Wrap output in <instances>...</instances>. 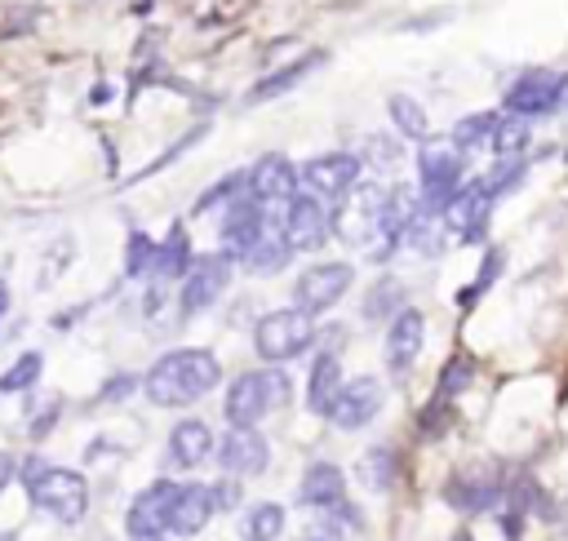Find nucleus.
Listing matches in <instances>:
<instances>
[{"instance_id": "f257e3e1", "label": "nucleus", "mask_w": 568, "mask_h": 541, "mask_svg": "<svg viewBox=\"0 0 568 541\" xmlns=\"http://www.w3.org/2000/svg\"><path fill=\"white\" fill-rule=\"evenodd\" d=\"M222 381V364L213 350L204 346H182V350H169L160 355L146 377H142V390L155 408H186L195 404L200 395H209L213 386Z\"/></svg>"}, {"instance_id": "f03ea898", "label": "nucleus", "mask_w": 568, "mask_h": 541, "mask_svg": "<svg viewBox=\"0 0 568 541\" xmlns=\"http://www.w3.org/2000/svg\"><path fill=\"white\" fill-rule=\"evenodd\" d=\"M386 200H390V191L382 182H359L333 208V235L346 239V244H359V248L382 244V235H386Z\"/></svg>"}, {"instance_id": "7ed1b4c3", "label": "nucleus", "mask_w": 568, "mask_h": 541, "mask_svg": "<svg viewBox=\"0 0 568 541\" xmlns=\"http://www.w3.org/2000/svg\"><path fill=\"white\" fill-rule=\"evenodd\" d=\"M288 399V377L284 372H240L231 386H226V399H222V412L231 426H257L271 408H280Z\"/></svg>"}, {"instance_id": "20e7f679", "label": "nucleus", "mask_w": 568, "mask_h": 541, "mask_svg": "<svg viewBox=\"0 0 568 541\" xmlns=\"http://www.w3.org/2000/svg\"><path fill=\"white\" fill-rule=\"evenodd\" d=\"M462 146L453 137H426L417 146V173H422V204L444 213L448 200L462 191Z\"/></svg>"}, {"instance_id": "39448f33", "label": "nucleus", "mask_w": 568, "mask_h": 541, "mask_svg": "<svg viewBox=\"0 0 568 541\" xmlns=\"http://www.w3.org/2000/svg\"><path fill=\"white\" fill-rule=\"evenodd\" d=\"M27 492H31V506L58 523H80L89 510V483H84V474L67 470V466H44L27 483Z\"/></svg>"}, {"instance_id": "423d86ee", "label": "nucleus", "mask_w": 568, "mask_h": 541, "mask_svg": "<svg viewBox=\"0 0 568 541\" xmlns=\"http://www.w3.org/2000/svg\"><path fill=\"white\" fill-rule=\"evenodd\" d=\"M311 341H315L311 315L297 310V306H288V310H271V315H262L257 328H253V346H257V355H262L266 364H284V359L311 350Z\"/></svg>"}, {"instance_id": "0eeeda50", "label": "nucleus", "mask_w": 568, "mask_h": 541, "mask_svg": "<svg viewBox=\"0 0 568 541\" xmlns=\"http://www.w3.org/2000/svg\"><path fill=\"white\" fill-rule=\"evenodd\" d=\"M297 182H302V173L284 160V155H262L248 173H244V191L266 208V217L271 222H280L284 226V208H288V200L297 195Z\"/></svg>"}, {"instance_id": "6e6552de", "label": "nucleus", "mask_w": 568, "mask_h": 541, "mask_svg": "<svg viewBox=\"0 0 568 541\" xmlns=\"http://www.w3.org/2000/svg\"><path fill=\"white\" fill-rule=\"evenodd\" d=\"M280 231H284L288 248H302V253L324 248V239L333 235V208H328V200H320L315 191H297L288 200V208H284V226Z\"/></svg>"}, {"instance_id": "1a4fd4ad", "label": "nucleus", "mask_w": 568, "mask_h": 541, "mask_svg": "<svg viewBox=\"0 0 568 541\" xmlns=\"http://www.w3.org/2000/svg\"><path fill=\"white\" fill-rule=\"evenodd\" d=\"M231 284V253H195L186 279H182V293H178V306L182 315H200L209 310Z\"/></svg>"}, {"instance_id": "9d476101", "label": "nucleus", "mask_w": 568, "mask_h": 541, "mask_svg": "<svg viewBox=\"0 0 568 541\" xmlns=\"http://www.w3.org/2000/svg\"><path fill=\"white\" fill-rule=\"evenodd\" d=\"M297 173H302V186L315 191V195L328 200V204H342V200L359 186V160H355L351 151L315 155V160H306Z\"/></svg>"}, {"instance_id": "9b49d317", "label": "nucleus", "mask_w": 568, "mask_h": 541, "mask_svg": "<svg viewBox=\"0 0 568 541\" xmlns=\"http://www.w3.org/2000/svg\"><path fill=\"white\" fill-rule=\"evenodd\" d=\"M351 279H355L351 262H320V266L302 270V279L293 284V302H297V310L320 315V310L337 306V297L351 288Z\"/></svg>"}, {"instance_id": "f8f14e48", "label": "nucleus", "mask_w": 568, "mask_h": 541, "mask_svg": "<svg viewBox=\"0 0 568 541\" xmlns=\"http://www.w3.org/2000/svg\"><path fill=\"white\" fill-rule=\"evenodd\" d=\"M506 111H510V115H524V120L559 111V71H550V67H528V71L506 89Z\"/></svg>"}, {"instance_id": "ddd939ff", "label": "nucleus", "mask_w": 568, "mask_h": 541, "mask_svg": "<svg viewBox=\"0 0 568 541\" xmlns=\"http://www.w3.org/2000/svg\"><path fill=\"white\" fill-rule=\"evenodd\" d=\"M382 399H386V390H382L377 377L342 381V390H337V399H333V408H328V421L342 426V430H359V426H368V421L382 412Z\"/></svg>"}, {"instance_id": "4468645a", "label": "nucleus", "mask_w": 568, "mask_h": 541, "mask_svg": "<svg viewBox=\"0 0 568 541\" xmlns=\"http://www.w3.org/2000/svg\"><path fill=\"white\" fill-rule=\"evenodd\" d=\"M173 497H178V483H169V479H155V483H146V488L133 497L129 514H124V528H129V537H160V532L169 528V510H173Z\"/></svg>"}, {"instance_id": "2eb2a0df", "label": "nucleus", "mask_w": 568, "mask_h": 541, "mask_svg": "<svg viewBox=\"0 0 568 541\" xmlns=\"http://www.w3.org/2000/svg\"><path fill=\"white\" fill-rule=\"evenodd\" d=\"M217 461H222V470H226L231 479H244V474L266 470V461H271V443H266L253 426H231L226 439L217 443Z\"/></svg>"}, {"instance_id": "dca6fc26", "label": "nucleus", "mask_w": 568, "mask_h": 541, "mask_svg": "<svg viewBox=\"0 0 568 541\" xmlns=\"http://www.w3.org/2000/svg\"><path fill=\"white\" fill-rule=\"evenodd\" d=\"M444 501H448V506H457V510H466V514L493 510V506L501 501V479H497V470H493V466H470V470H462V474H453V479H448Z\"/></svg>"}, {"instance_id": "f3484780", "label": "nucleus", "mask_w": 568, "mask_h": 541, "mask_svg": "<svg viewBox=\"0 0 568 541\" xmlns=\"http://www.w3.org/2000/svg\"><path fill=\"white\" fill-rule=\"evenodd\" d=\"M488 204H493V195H488L479 182L462 186V191L448 200V208H444L448 231H453L462 244H475V239L484 235V226H488Z\"/></svg>"}, {"instance_id": "a211bd4d", "label": "nucleus", "mask_w": 568, "mask_h": 541, "mask_svg": "<svg viewBox=\"0 0 568 541\" xmlns=\"http://www.w3.org/2000/svg\"><path fill=\"white\" fill-rule=\"evenodd\" d=\"M266 231H271V217H266V208L257 200H231L226 204V217H222V244H226V253H240L244 257Z\"/></svg>"}, {"instance_id": "6ab92c4d", "label": "nucleus", "mask_w": 568, "mask_h": 541, "mask_svg": "<svg viewBox=\"0 0 568 541\" xmlns=\"http://www.w3.org/2000/svg\"><path fill=\"white\" fill-rule=\"evenodd\" d=\"M422 341H426V319H422V310L404 306L390 319V333H386V364H390V372H408L413 359L422 355Z\"/></svg>"}, {"instance_id": "aec40b11", "label": "nucleus", "mask_w": 568, "mask_h": 541, "mask_svg": "<svg viewBox=\"0 0 568 541\" xmlns=\"http://www.w3.org/2000/svg\"><path fill=\"white\" fill-rule=\"evenodd\" d=\"M217 448H213V430L200 421V417H186L169 430V461L182 466V470H195L200 461H209Z\"/></svg>"}, {"instance_id": "412c9836", "label": "nucleus", "mask_w": 568, "mask_h": 541, "mask_svg": "<svg viewBox=\"0 0 568 541\" xmlns=\"http://www.w3.org/2000/svg\"><path fill=\"white\" fill-rule=\"evenodd\" d=\"M342 497H346V474H342V466H333V461H315V466L302 474V483H297V506L328 510V506H342Z\"/></svg>"}, {"instance_id": "4be33fe9", "label": "nucleus", "mask_w": 568, "mask_h": 541, "mask_svg": "<svg viewBox=\"0 0 568 541\" xmlns=\"http://www.w3.org/2000/svg\"><path fill=\"white\" fill-rule=\"evenodd\" d=\"M213 514V492L204 483H182L178 497H173V510H169V532L178 537H195Z\"/></svg>"}, {"instance_id": "5701e85b", "label": "nucleus", "mask_w": 568, "mask_h": 541, "mask_svg": "<svg viewBox=\"0 0 568 541\" xmlns=\"http://www.w3.org/2000/svg\"><path fill=\"white\" fill-rule=\"evenodd\" d=\"M337 390H342V359H337L333 350H324V355H315V364H311V377H306V404H311L315 412L328 417Z\"/></svg>"}, {"instance_id": "b1692460", "label": "nucleus", "mask_w": 568, "mask_h": 541, "mask_svg": "<svg viewBox=\"0 0 568 541\" xmlns=\"http://www.w3.org/2000/svg\"><path fill=\"white\" fill-rule=\"evenodd\" d=\"M191 262H195V253H191V244H186V231L173 226V231L155 244V279H186Z\"/></svg>"}, {"instance_id": "393cba45", "label": "nucleus", "mask_w": 568, "mask_h": 541, "mask_svg": "<svg viewBox=\"0 0 568 541\" xmlns=\"http://www.w3.org/2000/svg\"><path fill=\"white\" fill-rule=\"evenodd\" d=\"M386 111H390V120H395V129H399V137H408V142H426V129H430V120H426V106L417 102V98H408V93H395L390 102H386Z\"/></svg>"}, {"instance_id": "a878e982", "label": "nucleus", "mask_w": 568, "mask_h": 541, "mask_svg": "<svg viewBox=\"0 0 568 541\" xmlns=\"http://www.w3.org/2000/svg\"><path fill=\"white\" fill-rule=\"evenodd\" d=\"M288 253H293V248H288L284 231H280V235H271V231H266V235L244 253V266H248L253 275H275V270L288 262Z\"/></svg>"}, {"instance_id": "bb28decb", "label": "nucleus", "mask_w": 568, "mask_h": 541, "mask_svg": "<svg viewBox=\"0 0 568 541\" xmlns=\"http://www.w3.org/2000/svg\"><path fill=\"white\" fill-rule=\"evenodd\" d=\"M404 310V284L399 279H373V288H368V297H364V319L373 324V319H390V315H399Z\"/></svg>"}, {"instance_id": "cd10ccee", "label": "nucleus", "mask_w": 568, "mask_h": 541, "mask_svg": "<svg viewBox=\"0 0 568 541\" xmlns=\"http://www.w3.org/2000/svg\"><path fill=\"white\" fill-rule=\"evenodd\" d=\"M493 133H497V115L493 111H475V115H462L457 120L453 142L462 151H479V146H493Z\"/></svg>"}, {"instance_id": "c85d7f7f", "label": "nucleus", "mask_w": 568, "mask_h": 541, "mask_svg": "<svg viewBox=\"0 0 568 541\" xmlns=\"http://www.w3.org/2000/svg\"><path fill=\"white\" fill-rule=\"evenodd\" d=\"M280 532H284V506L262 501V506H253V510L244 514V537H248V541H275Z\"/></svg>"}, {"instance_id": "c756f323", "label": "nucleus", "mask_w": 568, "mask_h": 541, "mask_svg": "<svg viewBox=\"0 0 568 541\" xmlns=\"http://www.w3.org/2000/svg\"><path fill=\"white\" fill-rule=\"evenodd\" d=\"M528 120L524 115H506V120H497V133H493V151L501 155V160H519V151L528 146Z\"/></svg>"}, {"instance_id": "7c9ffc66", "label": "nucleus", "mask_w": 568, "mask_h": 541, "mask_svg": "<svg viewBox=\"0 0 568 541\" xmlns=\"http://www.w3.org/2000/svg\"><path fill=\"white\" fill-rule=\"evenodd\" d=\"M124 275H129V279L155 275V239H146L142 231H133V235L124 239Z\"/></svg>"}, {"instance_id": "2f4dec72", "label": "nucleus", "mask_w": 568, "mask_h": 541, "mask_svg": "<svg viewBox=\"0 0 568 541\" xmlns=\"http://www.w3.org/2000/svg\"><path fill=\"white\" fill-rule=\"evenodd\" d=\"M40 368H44L40 350H22V355H18V364H9V368H4V377H0V390H4V395L31 390V386L40 381Z\"/></svg>"}, {"instance_id": "473e14b6", "label": "nucleus", "mask_w": 568, "mask_h": 541, "mask_svg": "<svg viewBox=\"0 0 568 541\" xmlns=\"http://www.w3.org/2000/svg\"><path fill=\"white\" fill-rule=\"evenodd\" d=\"M311 62H320V53H315V58H306V62H288L284 71H275V75L257 80V84L248 89V102H262V98H275V93H284V89H293V84L311 71Z\"/></svg>"}, {"instance_id": "72a5a7b5", "label": "nucleus", "mask_w": 568, "mask_h": 541, "mask_svg": "<svg viewBox=\"0 0 568 541\" xmlns=\"http://www.w3.org/2000/svg\"><path fill=\"white\" fill-rule=\"evenodd\" d=\"M359 474H364V483H368V488L386 492V488H390V479H395V452H390V448H368V452H364V461H359Z\"/></svg>"}, {"instance_id": "f704fd0d", "label": "nucleus", "mask_w": 568, "mask_h": 541, "mask_svg": "<svg viewBox=\"0 0 568 541\" xmlns=\"http://www.w3.org/2000/svg\"><path fill=\"white\" fill-rule=\"evenodd\" d=\"M519 182H524V160H501L497 169H488V173L479 177V186H484V191H488L493 200H497L501 191H510V186H519Z\"/></svg>"}, {"instance_id": "c9c22d12", "label": "nucleus", "mask_w": 568, "mask_h": 541, "mask_svg": "<svg viewBox=\"0 0 568 541\" xmlns=\"http://www.w3.org/2000/svg\"><path fill=\"white\" fill-rule=\"evenodd\" d=\"M501 266H506V253H501V248H488V253H484V266L475 270V284L462 293V302H475L479 293H488V288H493V279L501 275Z\"/></svg>"}, {"instance_id": "e433bc0d", "label": "nucleus", "mask_w": 568, "mask_h": 541, "mask_svg": "<svg viewBox=\"0 0 568 541\" xmlns=\"http://www.w3.org/2000/svg\"><path fill=\"white\" fill-rule=\"evenodd\" d=\"M470 372H475V359H470V355H457V359H448V368L439 372V399H448V395L466 390Z\"/></svg>"}, {"instance_id": "4c0bfd02", "label": "nucleus", "mask_w": 568, "mask_h": 541, "mask_svg": "<svg viewBox=\"0 0 568 541\" xmlns=\"http://www.w3.org/2000/svg\"><path fill=\"white\" fill-rule=\"evenodd\" d=\"M240 191H244V173H235V177H222L217 186H209V191L195 200V213H209V208H213V204H222V200L231 204Z\"/></svg>"}, {"instance_id": "58836bf2", "label": "nucleus", "mask_w": 568, "mask_h": 541, "mask_svg": "<svg viewBox=\"0 0 568 541\" xmlns=\"http://www.w3.org/2000/svg\"><path fill=\"white\" fill-rule=\"evenodd\" d=\"M209 492H213V510H235V506H240V483H235L231 474H226L222 483H213Z\"/></svg>"}, {"instance_id": "ea45409f", "label": "nucleus", "mask_w": 568, "mask_h": 541, "mask_svg": "<svg viewBox=\"0 0 568 541\" xmlns=\"http://www.w3.org/2000/svg\"><path fill=\"white\" fill-rule=\"evenodd\" d=\"M297 541H346V532H342V523H337V519H320V523H311Z\"/></svg>"}, {"instance_id": "a19ab883", "label": "nucleus", "mask_w": 568, "mask_h": 541, "mask_svg": "<svg viewBox=\"0 0 568 541\" xmlns=\"http://www.w3.org/2000/svg\"><path fill=\"white\" fill-rule=\"evenodd\" d=\"M58 421V399H49V404H40L36 412H31V435L40 439V435H49V426Z\"/></svg>"}, {"instance_id": "79ce46f5", "label": "nucleus", "mask_w": 568, "mask_h": 541, "mask_svg": "<svg viewBox=\"0 0 568 541\" xmlns=\"http://www.w3.org/2000/svg\"><path fill=\"white\" fill-rule=\"evenodd\" d=\"M368 155L382 160V164H395V160H399V146H395L390 137H368Z\"/></svg>"}, {"instance_id": "37998d69", "label": "nucleus", "mask_w": 568, "mask_h": 541, "mask_svg": "<svg viewBox=\"0 0 568 541\" xmlns=\"http://www.w3.org/2000/svg\"><path fill=\"white\" fill-rule=\"evenodd\" d=\"M133 386H138V377H133V372H120V377H111V381H106L102 399H124V395H133Z\"/></svg>"}, {"instance_id": "c03bdc74", "label": "nucleus", "mask_w": 568, "mask_h": 541, "mask_svg": "<svg viewBox=\"0 0 568 541\" xmlns=\"http://www.w3.org/2000/svg\"><path fill=\"white\" fill-rule=\"evenodd\" d=\"M9 474H13V461H9V457H4V452H0V488H4V483H9Z\"/></svg>"}, {"instance_id": "a18cd8bd", "label": "nucleus", "mask_w": 568, "mask_h": 541, "mask_svg": "<svg viewBox=\"0 0 568 541\" xmlns=\"http://www.w3.org/2000/svg\"><path fill=\"white\" fill-rule=\"evenodd\" d=\"M4 315H9V284L0 279V319H4Z\"/></svg>"}, {"instance_id": "49530a36", "label": "nucleus", "mask_w": 568, "mask_h": 541, "mask_svg": "<svg viewBox=\"0 0 568 541\" xmlns=\"http://www.w3.org/2000/svg\"><path fill=\"white\" fill-rule=\"evenodd\" d=\"M559 111H568V75H559Z\"/></svg>"}, {"instance_id": "de8ad7c7", "label": "nucleus", "mask_w": 568, "mask_h": 541, "mask_svg": "<svg viewBox=\"0 0 568 541\" xmlns=\"http://www.w3.org/2000/svg\"><path fill=\"white\" fill-rule=\"evenodd\" d=\"M559 523H564V532H568V501L559 506Z\"/></svg>"}, {"instance_id": "09e8293b", "label": "nucleus", "mask_w": 568, "mask_h": 541, "mask_svg": "<svg viewBox=\"0 0 568 541\" xmlns=\"http://www.w3.org/2000/svg\"><path fill=\"white\" fill-rule=\"evenodd\" d=\"M129 541H164V537H129Z\"/></svg>"}, {"instance_id": "8fccbe9b", "label": "nucleus", "mask_w": 568, "mask_h": 541, "mask_svg": "<svg viewBox=\"0 0 568 541\" xmlns=\"http://www.w3.org/2000/svg\"><path fill=\"white\" fill-rule=\"evenodd\" d=\"M453 541H470V532H457V537H453Z\"/></svg>"}]
</instances>
